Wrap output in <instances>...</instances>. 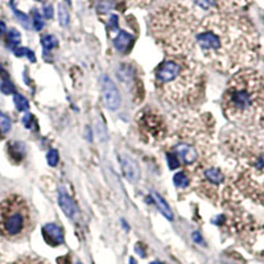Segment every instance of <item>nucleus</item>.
<instances>
[{"mask_svg": "<svg viewBox=\"0 0 264 264\" xmlns=\"http://www.w3.org/2000/svg\"><path fill=\"white\" fill-rule=\"evenodd\" d=\"M58 203H60L62 211L66 214V217L72 218V219L78 217V214H80L78 206H77V203L73 201V198H70L69 195L66 194L65 190H61V192H60V195H58Z\"/></svg>", "mask_w": 264, "mask_h": 264, "instance_id": "nucleus-13", "label": "nucleus"}, {"mask_svg": "<svg viewBox=\"0 0 264 264\" xmlns=\"http://www.w3.org/2000/svg\"><path fill=\"white\" fill-rule=\"evenodd\" d=\"M235 185L244 197L264 205V152L250 155L239 164Z\"/></svg>", "mask_w": 264, "mask_h": 264, "instance_id": "nucleus-6", "label": "nucleus"}, {"mask_svg": "<svg viewBox=\"0 0 264 264\" xmlns=\"http://www.w3.org/2000/svg\"><path fill=\"white\" fill-rule=\"evenodd\" d=\"M153 197H155L156 205H157V207L160 209V211H161L168 219H173V213H172L170 207L168 206V203L165 202V199H164L159 193H153Z\"/></svg>", "mask_w": 264, "mask_h": 264, "instance_id": "nucleus-16", "label": "nucleus"}, {"mask_svg": "<svg viewBox=\"0 0 264 264\" xmlns=\"http://www.w3.org/2000/svg\"><path fill=\"white\" fill-rule=\"evenodd\" d=\"M7 43L10 47H18L19 44L22 43V36H20V33H19L16 29H11V31L8 32Z\"/></svg>", "mask_w": 264, "mask_h": 264, "instance_id": "nucleus-21", "label": "nucleus"}, {"mask_svg": "<svg viewBox=\"0 0 264 264\" xmlns=\"http://www.w3.org/2000/svg\"><path fill=\"white\" fill-rule=\"evenodd\" d=\"M155 86L169 103L192 107L203 97L205 80L197 62L188 56H172L157 66Z\"/></svg>", "mask_w": 264, "mask_h": 264, "instance_id": "nucleus-3", "label": "nucleus"}, {"mask_svg": "<svg viewBox=\"0 0 264 264\" xmlns=\"http://www.w3.org/2000/svg\"><path fill=\"white\" fill-rule=\"evenodd\" d=\"M47 159H48V164H49L51 167H56L58 164V160H60V156H58V152L56 149H52V151L48 152Z\"/></svg>", "mask_w": 264, "mask_h": 264, "instance_id": "nucleus-25", "label": "nucleus"}, {"mask_svg": "<svg viewBox=\"0 0 264 264\" xmlns=\"http://www.w3.org/2000/svg\"><path fill=\"white\" fill-rule=\"evenodd\" d=\"M10 130H11V120H10L7 115H4V114L0 112V131L3 134H7Z\"/></svg>", "mask_w": 264, "mask_h": 264, "instance_id": "nucleus-23", "label": "nucleus"}, {"mask_svg": "<svg viewBox=\"0 0 264 264\" xmlns=\"http://www.w3.org/2000/svg\"><path fill=\"white\" fill-rule=\"evenodd\" d=\"M198 19L188 7L170 3L153 12L149 29L153 39L172 56H188L193 49Z\"/></svg>", "mask_w": 264, "mask_h": 264, "instance_id": "nucleus-4", "label": "nucleus"}, {"mask_svg": "<svg viewBox=\"0 0 264 264\" xmlns=\"http://www.w3.org/2000/svg\"><path fill=\"white\" fill-rule=\"evenodd\" d=\"M102 91H103V99H105L106 106L110 110L115 111L120 107L122 99H120L119 90L116 85L114 84V81L111 78H109L107 76H105L103 78V84H102Z\"/></svg>", "mask_w": 264, "mask_h": 264, "instance_id": "nucleus-10", "label": "nucleus"}, {"mask_svg": "<svg viewBox=\"0 0 264 264\" xmlns=\"http://www.w3.org/2000/svg\"><path fill=\"white\" fill-rule=\"evenodd\" d=\"M201 57L223 73L243 70L255 64L259 36L252 23L240 14H210L199 22L195 32Z\"/></svg>", "mask_w": 264, "mask_h": 264, "instance_id": "nucleus-1", "label": "nucleus"}, {"mask_svg": "<svg viewBox=\"0 0 264 264\" xmlns=\"http://www.w3.org/2000/svg\"><path fill=\"white\" fill-rule=\"evenodd\" d=\"M173 181H174V185L178 186V188H186L189 184V177L185 172H178V173L174 174Z\"/></svg>", "mask_w": 264, "mask_h": 264, "instance_id": "nucleus-20", "label": "nucleus"}, {"mask_svg": "<svg viewBox=\"0 0 264 264\" xmlns=\"http://www.w3.org/2000/svg\"><path fill=\"white\" fill-rule=\"evenodd\" d=\"M130 264H138V263H136V260H135L134 257H131V259H130Z\"/></svg>", "mask_w": 264, "mask_h": 264, "instance_id": "nucleus-32", "label": "nucleus"}, {"mask_svg": "<svg viewBox=\"0 0 264 264\" xmlns=\"http://www.w3.org/2000/svg\"><path fill=\"white\" fill-rule=\"evenodd\" d=\"M203 174H205V178L214 185H219L224 181L223 173L219 169H215V168H207L203 172Z\"/></svg>", "mask_w": 264, "mask_h": 264, "instance_id": "nucleus-15", "label": "nucleus"}, {"mask_svg": "<svg viewBox=\"0 0 264 264\" xmlns=\"http://www.w3.org/2000/svg\"><path fill=\"white\" fill-rule=\"evenodd\" d=\"M41 44H43V47L45 51L51 52L52 49L57 48L58 41L55 36H52V35H45V36H43V39H41Z\"/></svg>", "mask_w": 264, "mask_h": 264, "instance_id": "nucleus-18", "label": "nucleus"}, {"mask_svg": "<svg viewBox=\"0 0 264 264\" xmlns=\"http://www.w3.org/2000/svg\"><path fill=\"white\" fill-rule=\"evenodd\" d=\"M126 2L134 4V6H139V7H147L151 3H153V0H126Z\"/></svg>", "mask_w": 264, "mask_h": 264, "instance_id": "nucleus-28", "label": "nucleus"}, {"mask_svg": "<svg viewBox=\"0 0 264 264\" xmlns=\"http://www.w3.org/2000/svg\"><path fill=\"white\" fill-rule=\"evenodd\" d=\"M15 105L18 107L19 111H27L29 109V103L26 98L20 94L15 95Z\"/></svg>", "mask_w": 264, "mask_h": 264, "instance_id": "nucleus-22", "label": "nucleus"}, {"mask_svg": "<svg viewBox=\"0 0 264 264\" xmlns=\"http://www.w3.org/2000/svg\"><path fill=\"white\" fill-rule=\"evenodd\" d=\"M227 264H231V263H227Z\"/></svg>", "mask_w": 264, "mask_h": 264, "instance_id": "nucleus-37", "label": "nucleus"}, {"mask_svg": "<svg viewBox=\"0 0 264 264\" xmlns=\"http://www.w3.org/2000/svg\"><path fill=\"white\" fill-rule=\"evenodd\" d=\"M43 235L45 242L52 247H57L64 243V230L56 223H48L44 226Z\"/></svg>", "mask_w": 264, "mask_h": 264, "instance_id": "nucleus-11", "label": "nucleus"}, {"mask_svg": "<svg viewBox=\"0 0 264 264\" xmlns=\"http://www.w3.org/2000/svg\"><path fill=\"white\" fill-rule=\"evenodd\" d=\"M222 109L234 124L247 130L264 128V76L252 69L239 70L228 82Z\"/></svg>", "mask_w": 264, "mask_h": 264, "instance_id": "nucleus-2", "label": "nucleus"}, {"mask_svg": "<svg viewBox=\"0 0 264 264\" xmlns=\"http://www.w3.org/2000/svg\"><path fill=\"white\" fill-rule=\"evenodd\" d=\"M37 2H41V0H37Z\"/></svg>", "mask_w": 264, "mask_h": 264, "instance_id": "nucleus-36", "label": "nucleus"}, {"mask_svg": "<svg viewBox=\"0 0 264 264\" xmlns=\"http://www.w3.org/2000/svg\"><path fill=\"white\" fill-rule=\"evenodd\" d=\"M35 227V214L24 197L10 194L0 202V235L16 242L22 240Z\"/></svg>", "mask_w": 264, "mask_h": 264, "instance_id": "nucleus-5", "label": "nucleus"}, {"mask_svg": "<svg viewBox=\"0 0 264 264\" xmlns=\"http://www.w3.org/2000/svg\"><path fill=\"white\" fill-rule=\"evenodd\" d=\"M12 264H48L47 261L41 259V257L33 256V255H26V256H22L16 259Z\"/></svg>", "mask_w": 264, "mask_h": 264, "instance_id": "nucleus-17", "label": "nucleus"}, {"mask_svg": "<svg viewBox=\"0 0 264 264\" xmlns=\"http://www.w3.org/2000/svg\"><path fill=\"white\" fill-rule=\"evenodd\" d=\"M15 55L18 56V57H23V56H27V57H29V60L32 62L36 61V58H35V55H33L32 51H29V49H27V48H19V49H16L15 51Z\"/></svg>", "mask_w": 264, "mask_h": 264, "instance_id": "nucleus-24", "label": "nucleus"}, {"mask_svg": "<svg viewBox=\"0 0 264 264\" xmlns=\"http://www.w3.org/2000/svg\"><path fill=\"white\" fill-rule=\"evenodd\" d=\"M66 2H68V3H69V4H70V0H66Z\"/></svg>", "mask_w": 264, "mask_h": 264, "instance_id": "nucleus-34", "label": "nucleus"}, {"mask_svg": "<svg viewBox=\"0 0 264 264\" xmlns=\"http://www.w3.org/2000/svg\"><path fill=\"white\" fill-rule=\"evenodd\" d=\"M138 124L141 136L151 143L161 141L167 135V124L164 122V118L151 107L139 114Z\"/></svg>", "mask_w": 264, "mask_h": 264, "instance_id": "nucleus-7", "label": "nucleus"}, {"mask_svg": "<svg viewBox=\"0 0 264 264\" xmlns=\"http://www.w3.org/2000/svg\"><path fill=\"white\" fill-rule=\"evenodd\" d=\"M33 27L36 31H41L44 28V20L41 18V15L35 10L33 11Z\"/></svg>", "mask_w": 264, "mask_h": 264, "instance_id": "nucleus-26", "label": "nucleus"}, {"mask_svg": "<svg viewBox=\"0 0 264 264\" xmlns=\"http://www.w3.org/2000/svg\"><path fill=\"white\" fill-rule=\"evenodd\" d=\"M45 16H47L48 19H52L53 18V8L49 6V7H45Z\"/></svg>", "mask_w": 264, "mask_h": 264, "instance_id": "nucleus-30", "label": "nucleus"}, {"mask_svg": "<svg viewBox=\"0 0 264 264\" xmlns=\"http://www.w3.org/2000/svg\"><path fill=\"white\" fill-rule=\"evenodd\" d=\"M14 11H15V15H16V16H18V18L20 19V22H22L23 24H24V27H27V28H28L29 24H31V23H29V18H28V16H27V15H23L22 12L18 11L16 8H14Z\"/></svg>", "mask_w": 264, "mask_h": 264, "instance_id": "nucleus-29", "label": "nucleus"}, {"mask_svg": "<svg viewBox=\"0 0 264 264\" xmlns=\"http://www.w3.org/2000/svg\"><path fill=\"white\" fill-rule=\"evenodd\" d=\"M23 123H24V126H26L27 128H31V130H36L37 128L36 119H35V116L31 115V114H28V115L24 116V119H23Z\"/></svg>", "mask_w": 264, "mask_h": 264, "instance_id": "nucleus-27", "label": "nucleus"}, {"mask_svg": "<svg viewBox=\"0 0 264 264\" xmlns=\"http://www.w3.org/2000/svg\"><path fill=\"white\" fill-rule=\"evenodd\" d=\"M152 264H163V263H160V261H156V263H152Z\"/></svg>", "mask_w": 264, "mask_h": 264, "instance_id": "nucleus-33", "label": "nucleus"}, {"mask_svg": "<svg viewBox=\"0 0 264 264\" xmlns=\"http://www.w3.org/2000/svg\"><path fill=\"white\" fill-rule=\"evenodd\" d=\"M195 7L210 14H230L250 3V0H190Z\"/></svg>", "mask_w": 264, "mask_h": 264, "instance_id": "nucleus-8", "label": "nucleus"}, {"mask_svg": "<svg viewBox=\"0 0 264 264\" xmlns=\"http://www.w3.org/2000/svg\"><path fill=\"white\" fill-rule=\"evenodd\" d=\"M120 164H122V169H123L127 180L132 184H136L140 178V168L136 164V161L131 159L130 156L122 155L120 156Z\"/></svg>", "mask_w": 264, "mask_h": 264, "instance_id": "nucleus-12", "label": "nucleus"}, {"mask_svg": "<svg viewBox=\"0 0 264 264\" xmlns=\"http://www.w3.org/2000/svg\"><path fill=\"white\" fill-rule=\"evenodd\" d=\"M4 33H6V24L3 22H0V37L3 36Z\"/></svg>", "mask_w": 264, "mask_h": 264, "instance_id": "nucleus-31", "label": "nucleus"}, {"mask_svg": "<svg viewBox=\"0 0 264 264\" xmlns=\"http://www.w3.org/2000/svg\"><path fill=\"white\" fill-rule=\"evenodd\" d=\"M77 264H81V263H80V261H78V263H77Z\"/></svg>", "mask_w": 264, "mask_h": 264, "instance_id": "nucleus-35", "label": "nucleus"}, {"mask_svg": "<svg viewBox=\"0 0 264 264\" xmlns=\"http://www.w3.org/2000/svg\"><path fill=\"white\" fill-rule=\"evenodd\" d=\"M58 20H60V24H61L62 27L69 26V12H68V10H66V7L64 4H60V7H58Z\"/></svg>", "mask_w": 264, "mask_h": 264, "instance_id": "nucleus-19", "label": "nucleus"}, {"mask_svg": "<svg viewBox=\"0 0 264 264\" xmlns=\"http://www.w3.org/2000/svg\"><path fill=\"white\" fill-rule=\"evenodd\" d=\"M210 151V147H202L199 148L198 145L192 141H180L174 147L173 155L177 157L178 161H182L184 164L192 167L199 161V157L203 155H207Z\"/></svg>", "mask_w": 264, "mask_h": 264, "instance_id": "nucleus-9", "label": "nucleus"}, {"mask_svg": "<svg viewBox=\"0 0 264 264\" xmlns=\"http://www.w3.org/2000/svg\"><path fill=\"white\" fill-rule=\"evenodd\" d=\"M134 45V37L131 36L130 33L122 32L115 37V40H114V47H115L116 51L122 52V53H127V52L131 51V48Z\"/></svg>", "mask_w": 264, "mask_h": 264, "instance_id": "nucleus-14", "label": "nucleus"}]
</instances>
